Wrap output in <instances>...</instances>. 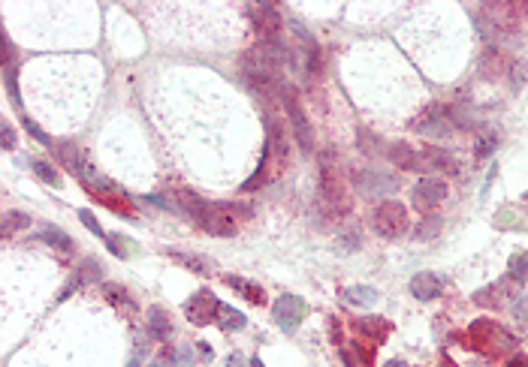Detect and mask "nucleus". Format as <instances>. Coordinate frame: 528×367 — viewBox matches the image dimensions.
<instances>
[{
  "mask_svg": "<svg viewBox=\"0 0 528 367\" xmlns=\"http://www.w3.org/2000/svg\"><path fill=\"white\" fill-rule=\"evenodd\" d=\"M468 337H471V346L480 349V353H486V355H501V353H507V349H516V337L507 334L498 322H492V319H477V322H471Z\"/></svg>",
  "mask_w": 528,
  "mask_h": 367,
  "instance_id": "1",
  "label": "nucleus"
},
{
  "mask_svg": "<svg viewBox=\"0 0 528 367\" xmlns=\"http://www.w3.org/2000/svg\"><path fill=\"white\" fill-rule=\"evenodd\" d=\"M239 214H251V211L239 208V205H230V202H215V205H206V211L200 214L196 223H200L209 235L230 238V235L239 232Z\"/></svg>",
  "mask_w": 528,
  "mask_h": 367,
  "instance_id": "2",
  "label": "nucleus"
},
{
  "mask_svg": "<svg viewBox=\"0 0 528 367\" xmlns=\"http://www.w3.org/2000/svg\"><path fill=\"white\" fill-rule=\"evenodd\" d=\"M372 229L381 238H399L408 229V211L399 202H381L372 211Z\"/></svg>",
  "mask_w": 528,
  "mask_h": 367,
  "instance_id": "3",
  "label": "nucleus"
},
{
  "mask_svg": "<svg viewBox=\"0 0 528 367\" xmlns=\"http://www.w3.org/2000/svg\"><path fill=\"white\" fill-rule=\"evenodd\" d=\"M281 93H284V106H287V115H290V124H293V133H296L299 148H302L305 154H311V148H314L311 124H308V118H305L302 106H299L296 91H293V87H281Z\"/></svg>",
  "mask_w": 528,
  "mask_h": 367,
  "instance_id": "4",
  "label": "nucleus"
},
{
  "mask_svg": "<svg viewBox=\"0 0 528 367\" xmlns=\"http://www.w3.org/2000/svg\"><path fill=\"white\" fill-rule=\"evenodd\" d=\"M275 322H278V329L284 334H296L299 325H302L305 319V301L296 298V295H281L278 301H275Z\"/></svg>",
  "mask_w": 528,
  "mask_h": 367,
  "instance_id": "5",
  "label": "nucleus"
},
{
  "mask_svg": "<svg viewBox=\"0 0 528 367\" xmlns=\"http://www.w3.org/2000/svg\"><path fill=\"white\" fill-rule=\"evenodd\" d=\"M320 181H323V196H326L332 205H338L341 211H348L350 199H348V193H344V184H341V178H338V169L332 166V154H329V151L320 159Z\"/></svg>",
  "mask_w": 528,
  "mask_h": 367,
  "instance_id": "6",
  "label": "nucleus"
},
{
  "mask_svg": "<svg viewBox=\"0 0 528 367\" xmlns=\"http://www.w3.org/2000/svg\"><path fill=\"white\" fill-rule=\"evenodd\" d=\"M218 307H220V301L215 298V295H211L209 289H200L196 295H191V298H187L184 316L191 319L193 325H209V322H215Z\"/></svg>",
  "mask_w": 528,
  "mask_h": 367,
  "instance_id": "7",
  "label": "nucleus"
},
{
  "mask_svg": "<svg viewBox=\"0 0 528 367\" xmlns=\"http://www.w3.org/2000/svg\"><path fill=\"white\" fill-rule=\"evenodd\" d=\"M357 187L362 196L374 199V196H383V193H396L399 190V181L392 178V175L381 172V169H366L357 175Z\"/></svg>",
  "mask_w": 528,
  "mask_h": 367,
  "instance_id": "8",
  "label": "nucleus"
},
{
  "mask_svg": "<svg viewBox=\"0 0 528 367\" xmlns=\"http://www.w3.org/2000/svg\"><path fill=\"white\" fill-rule=\"evenodd\" d=\"M444 199H447V184L438 181V178H423L411 193L414 208H420V211H432L435 205L444 202Z\"/></svg>",
  "mask_w": 528,
  "mask_h": 367,
  "instance_id": "9",
  "label": "nucleus"
},
{
  "mask_svg": "<svg viewBox=\"0 0 528 367\" xmlns=\"http://www.w3.org/2000/svg\"><path fill=\"white\" fill-rule=\"evenodd\" d=\"M251 19H254V27H257V34L263 36V43H275V36L281 34V25H284V19L278 15V10L269 6V3L251 6Z\"/></svg>",
  "mask_w": 528,
  "mask_h": 367,
  "instance_id": "10",
  "label": "nucleus"
},
{
  "mask_svg": "<svg viewBox=\"0 0 528 367\" xmlns=\"http://www.w3.org/2000/svg\"><path fill=\"white\" fill-rule=\"evenodd\" d=\"M514 295V289H510V283H504V280H498V283H492V286H486V289H480V292H474V304H480V307H504V301Z\"/></svg>",
  "mask_w": 528,
  "mask_h": 367,
  "instance_id": "11",
  "label": "nucleus"
},
{
  "mask_svg": "<svg viewBox=\"0 0 528 367\" xmlns=\"http://www.w3.org/2000/svg\"><path fill=\"white\" fill-rule=\"evenodd\" d=\"M411 295L416 301H432L441 295V277L438 274H429V271H423V274H416L411 280Z\"/></svg>",
  "mask_w": 528,
  "mask_h": 367,
  "instance_id": "12",
  "label": "nucleus"
},
{
  "mask_svg": "<svg viewBox=\"0 0 528 367\" xmlns=\"http://www.w3.org/2000/svg\"><path fill=\"white\" fill-rule=\"evenodd\" d=\"M390 159L392 163H399L401 169H414V172H425L429 169V163H425V154H416L408 145H392L390 148Z\"/></svg>",
  "mask_w": 528,
  "mask_h": 367,
  "instance_id": "13",
  "label": "nucleus"
},
{
  "mask_svg": "<svg viewBox=\"0 0 528 367\" xmlns=\"http://www.w3.org/2000/svg\"><path fill=\"white\" fill-rule=\"evenodd\" d=\"M416 130H420L423 135H435V139H444V135H450V118H447L441 109H432L429 115H425L423 121L416 124Z\"/></svg>",
  "mask_w": 528,
  "mask_h": 367,
  "instance_id": "14",
  "label": "nucleus"
},
{
  "mask_svg": "<svg viewBox=\"0 0 528 367\" xmlns=\"http://www.w3.org/2000/svg\"><path fill=\"white\" fill-rule=\"evenodd\" d=\"M103 292H106L109 304H112V307H118V310H121V313H127V316H133V313H136V301L130 298V295H127V289H124V286L106 283V286H103Z\"/></svg>",
  "mask_w": 528,
  "mask_h": 367,
  "instance_id": "15",
  "label": "nucleus"
},
{
  "mask_svg": "<svg viewBox=\"0 0 528 367\" xmlns=\"http://www.w3.org/2000/svg\"><path fill=\"white\" fill-rule=\"evenodd\" d=\"M357 329H359V334H366V337H372V340H387L390 337V322L387 319H381V316H366V319H359L357 322Z\"/></svg>",
  "mask_w": 528,
  "mask_h": 367,
  "instance_id": "16",
  "label": "nucleus"
},
{
  "mask_svg": "<svg viewBox=\"0 0 528 367\" xmlns=\"http://www.w3.org/2000/svg\"><path fill=\"white\" fill-rule=\"evenodd\" d=\"M425 163H429V169H441L447 175H456L459 172V163H456L453 154H447V151H438V148H425Z\"/></svg>",
  "mask_w": 528,
  "mask_h": 367,
  "instance_id": "17",
  "label": "nucleus"
},
{
  "mask_svg": "<svg viewBox=\"0 0 528 367\" xmlns=\"http://www.w3.org/2000/svg\"><path fill=\"white\" fill-rule=\"evenodd\" d=\"M148 331H151L154 340H167L169 334H172V322H169V316L163 313L160 307H151V310H148Z\"/></svg>",
  "mask_w": 528,
  "mask_h": 367,
  "instance_id": "18",
  "label": "nucleus"
},
{
  "mask_svg": "<svg viewBox=\"0 0 528 367\" xmlns=\"http://www.w3.org/2000/svg\"><path fill=\"white\" fill-rule=\"evenodd\" d=\"M480 73H483L486 78L504 76V73H507V60H504V54L495 52V49H489V52L483 54V60H480Z\"/></svg>",
  "mask_w": 528,
  "mask_h": 367,
  "instance_id": "19",
  "label": "nucleus"
},
{
  "mask_svg": "<svg viewBox=\"0 0 528 367\" xmlns=\"http://www.w3.org/2000/svg\"><path fill=\"white\" fill-rule=\"evenodd\" d=\"M226 283H230L235 292H242V295H245V298L251 301V304H263V301H266V292L260 289L257 283H248V280H242V277H233V274L226 277Z\"/></svg>",
  "mask_w": 528,
  "mask_h": 367,
  "instance_id": "20",
  "label": "nucleus"
},
{
  "mask_svg": "<svg viewBox=\"0 0 528 367\" xmlns=\"http://www.w3.org/2000/svg\"><path fill=\"white\" fill-rule=\"evenodd\" d=\"M39 238H43V241L49 244V247H54L58 253H70V250H73V241H70V235L61 232L58 226H45L43 232H39Z\"/></svg>",
  "mask_w": 528,
  "mask_h": 367,
  "instance_id": "21",
  "label": "nucleus"
},
{
  "mask_svg": "<svg viewBox=\"0 0 528 367\" xmlns=\"http://www.w3.org/2000/svg\"><path fill=\"white\" fill-rule=\"evenodd\" d=\"M215 322H218L224 331H235V329H242V325H245V316H242L235 307H230V304H220Z\"/></svg>",
  "mask_w": 528,
  "mask_h": 367,
  "instance_id": "22",
  "label": "nucleus"
},
{
  "mask_svg": "<svg viewBox=\"0 0 528 367\" xmlns=\"http://www.w3.org/2000/svg\"><path fill=\"white\" fill-rule=\"evenodd\" d=\"M58 154H61V163H64L70 172H73V175H82L85 163H82V157H78V148H76V145H70V142H61V145H58Z\"/></svg>",
  "mask_w": 528,
  "mask_h": 367,
  "instance_id": "23",
  "label": "nucleus"
},
{
  "mask_svg": "<svg viewBox=\"0 0 528 367\" xmlns=\"http://www.w3.org/2000/svg\"><path fill=\"white\" fill-rule=\"evenodd\" d=\"M344 298H348L350 304L372 307L374 301H377V289H372V286H350V289L344 292Z\"/></svg>",
  "mask_w": 528,
  "mask_h": 367,
  "instance_id": "24",
  "label": "nucleus"
},
{
  "mask_svg": "<svg viewBox=\"0 0 528 367\" xmlns=\"http://www.w3.org/2000/svg\"><path fill=\"white\" fill-rule=\"evenodd\" d=\"M169 256L176 259V262H181L184 268H191V271H196V274H211V265L206 259H200V256H193V253H181V250H169Z\"/></svg>",
  "mask_w": 528,
  "mask_h": 367,
  "instance_id": "25",
  "label": "nucleus"
},
{
  "mask_svg": "<svg viewBox=\"0 0 528 367\" xmlns=\"http://www.w3.org/2000/svg\"><path fill=\"white\" fill-rule=\"evenodd\" d=\"M30 226V217L28 214H21V211H10L3 217V235L10 238L12 232H19V229H28Z\"/></svg>",
  "mask_w": 528,
  "mask_h": 367,
  "instance_id": "26",
  "label": "nucleus"
},
{
  "mask_svg": "<svg viewBox=\"0 0 528 367\" xmlns=\"http://www.w3.org/2000/svg\"><path fill=\"white\" fill-rule=\"evenodd\" d=\"M510 277H514L516 283L528 280V253H516V256L510 259Z\"/></svg>",
  "mask_w": 528,
  "mask_h": 367,
  "instance_id": "27",
  "label": "nucleus"
},
{
  "mask_svg": "<svg viewBox=\"0 0 528 367\" xmlns=\"http://www.w3.org/2000/svg\"><path fill=\"white\" fill-rule=\"evenodd\" d=\"M34 172L39 175V178H43L45 184H52V187H58L61 184V178H58V172L52 169L49 163H43V159H34Z\"/></svg>",
  "mask_w": 528,
  "mask_h": 367,
  "instance_id": "28",
  "label": "nucleus"
},
{
  "mask_svg": "<svg viewBox=\"0 0 528 367\" xmlns=\"http://www.w3.org/2000/svg\"><path fill=\"white\" fill-rule=\"evenodd\" d=\"M495 145H498V139H495V133H486V135H480L477 139V157H489L492 151H495Z\"/></svg>",
  "mask_w": 528,
  "mask_h": 367,
  "instance_id": "29",
  "label": "nucleus"
},
{
  "mask_svg": "<svg viewBox=\"0 0 528 367\" xmlns=\"http://www.w3.org/2000/svg\"><path fill=\"white\" fill-rule=\"evenodd\" d=\"M172 362H176V367H193V349L191 346H178Z\"/></svg>",
  "mask_w": 528,
  "mask_h": 367,
  "instance_id": "30",
  "label": "nucleus"
},
{
  "mask_svg": "<svg viewBox=\"0 0 528 367\" xmlns=\"http://www.w3.org/2000/svg\"><path fill=\"white\" fill-rule=\"evenodd\" d=\"M109 250H112L115 253V256H130V253H127V238H118V235H112V238H109Z\"/></svg>",
  "mask_w": 528,
  "mask_h": 367,
  "instance_id": "31",
  "label": "nucleus"
},
{
  "mask_svg": "<svg viewBox=\"0 0 528 367\" xmlns=\"http://www.w3.org/2000/svg\"><path fill=\"white\" fill-rule=\"evenodd\" d=\"M514 316L519 322H528V295H519L516 304H514Z\"/></svg>",
  "mask_w": 528,
  "mask_h": 367,
  "instance_id": "32",
  "label": "nucleus"
},
{
  "mask_svg": "<svg viewBox=\"0 0 528 367\" xmlns=\"http://www.w3.org/2000/svg\"><path fill=\"white\" fill-rule=\"evenodd\" d=\"M78 217H82V223L91 229L94 235H100V238H103V229H100V223H97V217H94L91 211H78Z\"/></svg>",
  "mask_w": 528,
  "mask_h": 367,
  "instance_id": "33",
  "label": "nucleus"
},
{
  "mask_svg": "<svg viewBox=\"0 0 528 367\" xmlns=\"http://www.w3.org/2000/svg\"><path fill=\"white\" fill-rule=\"evenodd\" d=\"M438 229H441V220H425L423 226H420V232H416V238H429V235H438Z\"/></svg>",
  "mask_w": 528,
  "mask_h": 367,
  "instance_id": "34",
  "label": "nucleus"
},
{
  "mask_svg": "<svg viewBox=\"0 0 528 367\" xmlns=\"http://www.w3.org/2000/svg\"><path fill=\"white\" fill-rule=\"evenodd\" d=\"M25 126H28V130H30V135H34L36 142H43V145H49V135H45L43 130H39V126H36L34 121H25Z\"/></svg>",
  "mask_w": 528,
  "mask_h": 367,
  "instance_id": "35",
  "label": "nucleus"
},
{
  "mask_svg": "<svg viewBox=\"0 0 528 367\" xmlns=\"http://www.w3.org/2000/svg\"><path fill=\"white\" fill-rule=\"evenodd\" d=\"M3 148H6V151L15 148V133H12L10 124H3Z\"/></svg>",
  "mask_w": 528,
  "mask_h": 367,
  "instance_id": "36",
  "label": "nucleus"
},
{
  "mask_svg": "<svg viewBox=\"0 0 528 367\" xmlns=\"http://www.w3.org/2000/svg\"><path fill=\"white\" fill-rule=\"evenodd\" d=\"M504 367H528V355H514Z\"/></svg>",
  "mask_w": 528,
  "mask_h": 367,
  "instance_id": "37",
  "label": "nucleus"
},
{
  "mask_svg": "<svg viewBox=\"0 0 528 367\" xmlns=\"http://www.w3.org/2000/svg\"><path fill=\"white\" fill-rule=\"evenodd\" d=\"M226 367H245V362H242L239 355H230V358H226Z\"/></svg>",
  "mask_w": 528,
  "mask_h": 367,
  "instance_id": "38",
  "label": "nucleus"
},
{
  "mask_svg": "<svg viewBox=\"0 0 528 367\" xmlns=\"http://www.w3.org/2000/svg\"><path fill=\"white\" fill-rule=\"evenodd\" d=\"M383 367H408V364H405V362H399V358H392V362H387Z\"/></svg>",
  "mask_w": 528,
  "mask_h": 367,
  "instance_id": "39",
  "label": "nucleus"
},
{
  "mask_svg": "<svg viewBox=\"0 0 528 367\" xmlns=\"http://www.w3.org/2000/svg\"><path fill=\"white\" fill-rule=\"evenodd\" d=\"M151 367H169V364H167V355H160V358H157V362H154Z\"/></svg>",
  "mask_w": 528,
  "mask_h": 367,
  "instance_id": "40",
  "label": "nucleus"
},
{
  "mask_svg": "<svg viewBox=\"0 0 528 367\" xmlns=\"http://www.w3.org/2000/svg\"><path fill=\"white\" fill-rule=\"evenodd\" d=\"M441 367H456V362H450V358H441Z\"/></svg>",
  "mask_w": 528,
  "mask_h": 367,
  "instance_id": "41",
  "label": "nucleus"
},
{
  "mask_svg": "<svg viewBox=\"0 0 528 367\" xmlns=\"http://www.w3.org/2000/svg\"><path fill=\"white\" fill-rule=\"evenodd\" d=\"M251 367H263V362H260V358H251Z\"/></svg>",
  "mask_w": 528,
  "mask_h": 367,
  "instance_id": "42",
  "label": "nucleus"
}]
</instances>
